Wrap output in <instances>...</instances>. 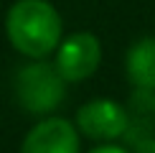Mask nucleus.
Returning <instances> with one entry per match:
<instances>
[{"mask_svg":"<svg viewBox=\"0 0 155 153\" xmlns=\"http://www.w3.org/2000/svg\"><path fill=\"white\" fill-rule=\"evenodd\" d=\"M66 82L54 64L36 59L15 74V100L33 115H48L64 102Z\"/></svg>","mask_w":155,"mask_h":153,"instance_id":"obj_2","label":"nucleus"},{"mask_svg":"<svg viewBox=\"0 0 155 153\" xmlns=\"http://www.w3.org/2000/svg\"><path fill=\"white\" fill-rule=\"evenodd\" d=\"M10 46L28 59H46L61 43V15L48 0H18L5 15Z\"/></svg>","mask_w":155,"mask_h":153,"instance_id":"obj_1","label":"nucleus"},{"mask_svg":"<svg viewBox=\"0 0 155 153\" xmlns=\"http://www.w3.org/2000/svg\"><path fill=\"white\" fill-rule=\"evenodd\" d=\"M153 117H155V97H153Z\"/></svg>","mask_w":155,"mask_h":153,"instance_id":"obj_9","label":"nucleus"},{"mask_svg":"<svg viewBox=\"0 0 155 153\" xmlns=\"http://www.w3.org/2000/svg\"><path fill=\"white\" fill-rule=\"evenodd\" d=\"M102 61V43L99 38L89 31H76V33L61 38L56 46V72L64 76V82H84L89 79Z\"/></svg>","mask_w":155,"mask_h":153,"instance_id":"obj_3","label":"nucleus"},{"mask_svg":"<svg viewBox=\"0 0 155 153\" xmlns=\"http://www.w3.org/2000/svg\"><path fill=\"white\" fill-rule=\"evenodd\" d=\"M130 125V110L114 100H92L76 112V130L89 140L112 143L122 138Z\"/></svg>","mask_w":155,"mask_h":153,"instance_id":"obj_4","label":"nucleus"},{"mask_svg":"<svg viewBox=\"0 0 155 153\" xmlns=\"http://www.w3.org/2000/svg\"><path fill=\"white\" fill-rule=\"evenodd\" d=\"M122 138H127L130 143V153H155V135L153 130L145 127V115H137V123H132L130 115V125H127V133Z\"/></svg>","mask_w":155,"mask_h":153,"instance_id":"obj_7","label":"nucleus"},{"mask_svg":"<svg viewBox=\"0 0 155 153\" xmlns=\"http://www.w3.org/2000/svg\"><path fill=\"white\" fill-rule=\"evenodd\" d=\"M125 74L135 89L155 94V36L132 43L125 56Z\"/></svg>","mask_w":155,"mask_h":153,"instance_id":"obj_6","label":"nucleus"},{"mask_svg":"<svg viewBox=\"0 0 155 153\" xmlns=\"http://www.w3.org/2000/svg\"><path fill=\"white\" fill-rule=\"evenodd\" d=\"M79 130L66 117H43L28 130L21 153H79Z\"/></svg>","mask_w":155,"mask_h":153,"instance_id":"obj_5","label":"nucleus"},{"mask_svg":"<svg viewBox=\"0 0 155 153\" xmlns=\"http://www.w3.org/2000/svg\"><path fill=\"white\" fill-rule=\"evenodd\" d=\"M89 153H130V151L122 148V145H114V143H104V145H99V148H94Z\"/></svg>","mask_w":155,"mask_h":153,"instance_id":"obj_8","label":"nucleus"}]
</instances>
